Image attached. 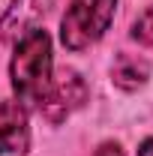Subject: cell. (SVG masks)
<instances>
[{"instance_id":"3957f363","label":"cell","mask_w":153,"mask_h":156,"mask_svg":"<svg viewBox=\"0 0 153 156\" xmlns=\"http://www.w3.org/2000/svg\"><path fill=\"white\" fill-rule=\"evenodd\" d=\"M84 99H87V84H84V78L78 75L75 69H63L57 78H51L48 93L42 99L39 111L48 117L51 123H63L75 108L84 105Z\"/></svg>"},{"instance_id":"ba28073f","label":"cell","mask_w":153,"mask_h":156,"mask_svg":"<svg viewBox=\"0 0 153 156\" xmlns=\"http://www.w3.org/2000/svg\"><path fill=\"white\" fill-rule=\"evenodd\" d=\"M93 156H123V150H120V144H114V141H105V144H99V150Z\"/></svg>"},{"instance_id":"5b68a950","label":"cell","mask_w":153,"mask_h":156,"mask_svg":"<svg viewBox=\"0 0 153 156\" xmlns=\"http://www.w3.org/2000/svg\"><path fill=\"white\" fill-rule=\"evenodd\" d=\"M27 111L18 102H0V153H27Z\"/></svg>"},{"instance_id":"8992f818","label":"cell","mask_w":153,"mask_h":156,"mask_svg":"<svg viewBox=\"0 0 153 156\" xmlns=\"http://www.w3.org/2000/svg\"><path fill=\"white\" fill-rule=\"evenodd\" d=\"M147 75H150V63L135 54H120L111 66V81L120 90H138L147 81Z\"/></svg>"},{"instance_id":"52a82bcc","label":"cell","mask_w":153,"mask_h":156,"mask_svg":"<svg viewBox=\"0 0 153 156\" xmlns=\"http://www.w3.org/2000/svg\"><path fill=\"white\" fill-rule=\"evenodd\" d=\"M132 39H138L141 45H150L153 48V6L132 24Z\"/></svg>"},{"instance_id":"7a4b0ae2","label":"cell","mask_w":153,"mask_h":156,"mask_svg":"<svg viewBox=\"0 0 153 156\" xmlns=\"http://www.w3.org/2000/svg\"><path fill=\"white\" fill-rule=\"evenodd\" d=\"M117 0H72L60 21V39L69 51H81L111 27Z\"/></svg>"},{"instance_id":"9c48e42d","label":"cell","mask_w":153,"mask_h":156,"mask_svg":"<svg viewBox=\"0 0 153 156\" xmlns=\"http://www.w3.org/2000/svg\"><path fill=\"white\" fill-rule=\"evenodd\" d=\"M138 156H153V138H147V141L141 144V150H138Z\"/></svg>"},{"instance_id":"277c9868","label":"cell","mask_w":153,"mask_h":156,"mask_svg":"<svg viewBox=\"0 0 153 156\" xmlns=\"http://www.w3.org/2000/svg\"><path fill=\"white\" fill-rule=\"evenodd\" d=\"M54 0H12V6L0 18V39L3 42H18L30 30H36L45 12L51 9Z\"/></svg>"},{"instance_id":"6da1fadb","label":"cell","mask_w":153,"mask_h":156,"mask_svg":"<svg viewBox=\"0 0 153 156\" xmlns=\"http://www.w3.org/2000/svg\"><path fill=\"white\" fill-rule=\"evenodd\" d=\"M9 78L21 105H30V108L42 105L51 84V36L45 30L36 27L18 39L9 63Z\"/></svg>"}]
</instances>
